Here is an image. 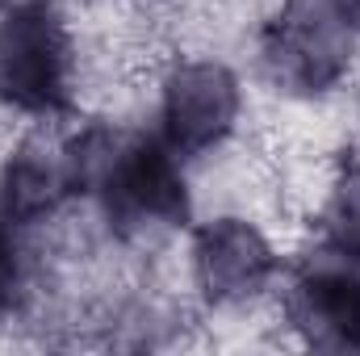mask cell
<instances>
[{
    "label": "cell",
    "instance_id": "cell-4",
    "mask_svg": "<svg viewBox=\"0 0 360 356\" xmlns=\"http://www.w3.org/2000/svg\"><path fill=\"white\" fill-rule=\"evenodd\" d=\"M155 134L180 160H205L222 151L243 122V80L214 55L172 59L160 76Z\"/></svg>",
    "mask_w": 360,
    "mask_h": 356
},
{
    "label": "cell",
    "instance_id": "cell-6",
    "mask_svg": "<svg viewBox=\"0 0 360 356\" xmlns=\"http://www.w3.org/2000/svg\"><path fill=\"white\" fill-rule=\"evenodd\" d=\"M281 319L323 352H360V260L314 248L281 285Z\"/></svg>",
    "mask_w": 360,
    "mask_h": 356
},
{
    "label": "cell",
    "instance_id": "cell-8",
    "mask_svg": "<svg viewBox=\"0 0 360 356\" xmlns=\"http://www.w3.org/2000/svg\"><path fill=\"white\" fill-rule=\"evenodd\" d=\"M314 231H319L314 248L360 260V151H352L331 172L323 201H319V214H314Z\"/></svg>",
    "mask_w": 360,
    "mask_h": 356
},
{
    "label": "cell",
    "instance_id": "cell-9",
    "mask_svg": "<svg viewBox=\"0 0 360 356\" xmlns=\"http://www.w3.org/2000/svg\"><path fill=\"white\" fill-rule=\"evenodd\" d=\"M30 298V260L21 252V231L0 214V319H13Z\"/></svg>",
    "mask_w": 360,
    "mask_h": 356
},
{
    "label": "cell",
    "instance_id": "cell-10",
    "mask_svg": "<svg viewBox=\"0 0 360 356\" xmlns=\"http://www.w3.org/2000/svg\"><path fill=\"white\" fill-rule=\"evenodd\" d=\"M344 4H348V8H352V13L360 17V0H344Z\"/></svg>",
    "mask_w": 360,
    "mask_h": 356
},
{
    "label": "cell",
    "instance_id": "cell-1",
    "mask_svg": "<svg viewBox=\"0 0 360 356\" xmlns=\"http://www.w3.org/2000/svg\"><path fill=\"white\" fill-rule=\"evenodd\" d=\"M76 197L92 201L117 243H160L193 218L184 160L160 139L117 122H84L63 139Z\"/></svg>",
    "mask_w": 360,
    "mask_h": 356
},
{
    "label": "cell",
    "instance_id": "cell-2",
    "mask_svg": "<svg viewBox=\"0 0 360 356\" xmlns=\"http://www.w3.org/2000/svg\"><path fill=\"white\" fill-rule=\"evenodd\" d=\"M80 96V46L59 0L0 4V109L25 122H63Z\"/></svg>",
    "mask_w": 360,
    "mask_h": 356
},
{
    "label": "cell",
    "instance_id": "cell-7",
    "mask_svg": "<svg viewBox=\"0 0 360 356\" xmlns=\"http://www.w3.org/2000/svg\"><path fill=\"white\" fill-rule=\"evenodd\" d=\"M68 201H76V184L63 139L25 134L0 164V214L25 235L59 218Z\"/></svg>",
    "mask_w": 360,
    "mask_h": 356
},
{
    "label": "cell",
    "instance_id": "cell-3",
    "mask_svg": "<svg viewBox=\"0 0 360 356\" xmlns=\"http://www.w3.org/2000/svg\"><path fill=\"white\" fill-rule=\"evenodd\" d=\"M356 34L360 17L344 0H281L260 30L264 80L297 101L331 96L356 63Z\"/></svg>",
    "mask_w": 360,
    "mask_h": 356
},
{
    "label": "cell",
    "instance_id": "cell-5",
    "mask_svg": "<svg viewBox=\"0 0 360 356\" xmlns=\"http://www.w3.org/2000/svg\"><path fill=\"white\" fill-rule=\"evenodd\" d=\"M281 276V252L248 214H214L188 235V281L210 310H243Z\"/></svg>",
    "mask_w": 360,
    "mask_h": 356
}]
</instances>
